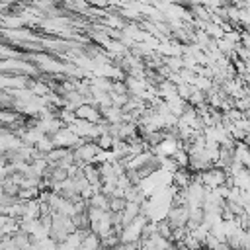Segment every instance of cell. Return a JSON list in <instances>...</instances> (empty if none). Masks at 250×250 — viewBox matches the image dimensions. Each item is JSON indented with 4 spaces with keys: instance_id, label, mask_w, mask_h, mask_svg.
Wrapping results in <instances>:
<instances>
[{
    "instance_id": "cell-1",
    "label": "cell",
    "mask_w": 250,
    "mask_h": 250,
    "mask_svg": "<svg viewBox=\"0 0 250 250\" xmlns=\"http://www.w3.org/2000/svg\"><path fill=\"white\" fill-rule=\"evenodd\" d=\"M74 113H76V117L86 119V121H92V123H98V121L104 119L102 113H100V107H98L96 104H88V102L80 104V105L74 109Z\"/></svg>"
},
{
    "instance_id": "cell-2",
    "label": "cell",
    "mask_w": 250,
    "mask_h": 250,
    "mask_svg": "<svg viewBox=\"0 0 250 250\" xmlns=\"http://www.w3.org/2000/svg\"><path fill=\"white\" fill-rule=\"evenodd\" d=\"M102 246V238H100V234L98 232H94V230H88L86 232V236L82 238V242H80V248H100Z\"/></svg>"
},
{
    "instance_id": "cell-3",
    "label": "cell",
    "mask_w": 250,
    "mask_h": 250,
    "mask_svg": "<svg viewBox=\"0 0 250 250\" xmlns=\"http://www.w3.org/2000/svg\"><path fill=\"white\" fill-rule=\"evenodd\" d=\"M113 141H115V139H113L109 133H100V135L94 139V143H96L102 150H109V148L113 146Z\"/></svg>"
},
{
    "instance_id": "cell-4",
    "label": "cell",
    "mask_w": 250,
    "mask_h": 250,
    "mask_svg": "<svg viewBox=\"0 0 250 250\" xmlns=\"http://www.w3.org/2000/svg\"><path fill=\"white\" fill-rule=\"evenodd\" d=\"M164 62L170 66L172 72H180L184 68V59L182 57H164Z\"/></svg>"
},
{
    "instance_id": "cell-5",
    "label": "cell",
    "mask_w": 250,
    "mask_h": 250,
    "mask_svg": "<svg viewBox=\"0 0 250 250\" xmlns=\"http://www.w3.org/2000/svg\"><path fill=\"white\" fill-rule=\"evenodd\" d=\"M125 207V197H119V195H111L109 197V211H121Z\"/></svg>"
},
{
    "instance_id": "cell-6",
    "label": "cell",
    "mask_w": 250,
    "mask_h": 250,
    "mask_svg": "<svg viewBox=\"0 0 250 250\" xmlns=\"http://www.w3.org/2000/svg\"><path fill=\"white\" fill-rule=\"evenodd\" d=\"M248 59H250V55H248Z\"/></svg>"
}]
</instances>
